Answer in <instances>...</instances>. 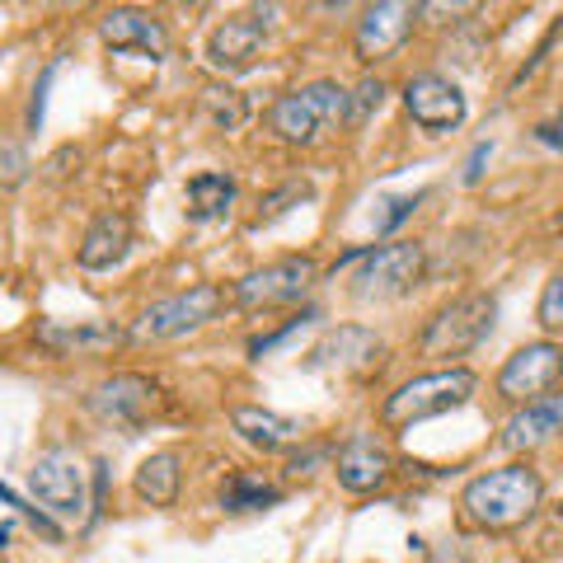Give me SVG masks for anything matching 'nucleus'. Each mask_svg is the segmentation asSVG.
Segmentation results:
<instances>
[{"label": "nucleus", "mask_w": 563, "mask_h": 563, "mask_svg": "<svg viewBox=\"0 0 563 563\" xmlns=\"http://www.w3.org/2000/svg\"><path fill=\"white\" fill-rule=\"evenodd\" d=\"M184 488V455L179 451H151L146 461L132 470V493L146 507H174Z\"/></svg>", "instance_id": "21"}, {"label": "nucleus", "mask_w": 563, "mask_h": 563, "mask_svg": "<svg viewBox=\"0 0 563 563\" xmlns=\"http://www.w3.org/2000/svg\"><path fill=\"white\" fill-rule=\"evenodd\" d=\"M132 244H136V231L128 211H99L76 244V263L85 273H109L132 254Z\"/></svg>", "instance_id": "18"}, {"label": "nucleus", "mask_w": 563, "mask_h": 563, "mask_svg": "<svg viewBox=\"0 0 563 563\" xmlns=\"http://www.w3.org/2000/svg\"><path fill=\"white\" fill-rule=\"evenodd\" d=\"M563 437V390L544 395L536 404H521V409H512V418L503 422V437L498 442L507 451H540Z\"/></svg>", "instance_id": "19"}, {"label": "nucleus", "mask_w": 563, "mask_h": 563, "mask_svg": "<svg viewBox=\"0 0 563 563\" xmlns=\"http://www.w3.org/2000/svg\"><path fill=\"white\" fill-rule=\"evenodd\" d=\"M554 225H559V235H563V207H559V221Z\"/></svg>", "instance_id": "37"}, {"label": "nucleus", "mask_w": 563, "mask_h": 563, "mask_svg": "<svg viewBox=\"0 0 563 563\" xmlns=\"http://www.w3.org/2000/svg\"><path fill=\"white\" fill-rule=\"evenodd\" d=\"M301 324H310V310H306V314H296L291 324H282L277 333H268V339H254V343H250V357H263V352H273L277 343H287V339H291V333L301 329Z\"/></svg>", "instance_id": "30"}, {"label": "nucleus", "mask_w": 563, "mask_h": 563, "mask_svg": "<svg viewBox=\"0 0 563 563\" xmlns=\"http://www.w3.org/2000/svg\"><path fill=\"white\" fill-rule=\"evenodd\" d=\"M282 503V484H273L263 470H235L221 484V507L225 512H268Z\"/></svg>", "instance_id": "23"}, {"label": "nucleus", "mask_w": 563, "mask_h": 563, "mask_svg": "<svg viewBox=\"0 0 563 563\" xmlns=\"http://www.w3.org/2000/svg\"><path fill=\"white\" fill-rule=\"evenodd\" d=\"M268 14L273 10H254V14H231L207 33V62L217 70H250L263 47H268Z\"/></svg>", "instance_id": "14"}, {"label": "nucleus", "mask_w": 563, "mask_h": 563, "mask_svg": "<svg viewBox=\"0 0 563 563\" xmlns=\"http://www.w3.org/2000/svg\"><path fill=\"white\" fill-rule=\"evenodd\" d=\"M352 128V90L339 80H310L268 103V132L282 146H320Z\"/></svg>", "instance_id": "2"}, {"label": "nucleus", "mask_w": 563, "mask_h": 563, "mask_svg": "<svg viewBox=\"0 0 563 563\" xmlns=\"http://www.w3.org/2000/svg\"><path fill=\"white\" fill-rule=\"evenodd\" d=\"M474 390H479V376H474L470 366H442V372L413 376L385 395L380 428L399 432V428H418V422H428V418H442L451 409H465Z\"/></svg>", "instance_id": "3"}, {"label": "nucleus", "mask_w": 563, "mask_h": 563, "mask_svg": "<svg viewBox=\"0 0 563 563\" xmlns=\"http://www.w3.org/2000/svg\"><path fill=\"white\" fill-rule=\"evenodd\" d=\"M493 324H498V296L493 291H461V296H451L446 306L432 310V320L418 333V352L422 357L461 366L455 357H470V352L493 333Z\"/></svg>", "instance_id": "4"}, {"label": "nucleus", "mask_w": 563, "mask_h": 563, "mask_svg": "<svg viewBox=\"0 0 563 563\" xmlns=\"http://www.w3.org/2000/svg\"><path fill=\"white\" fill-rule=\"evenodd\" d=\"M29 493L57 521H85L90 493H85V465H80V455L66 451V446L43 451L38 461L29 465Z\"/></svg>", "instance_id": "9"}, {"label": "nucleus", "mask_w": 563, "mask_h": 563, "mask_svg": "<svg viewBox=\"0 0 563 563\" xmlns=\"http://www.w3.org/2000/svg\"><path fill=\"white\" fill-rule=\"evenodd\" d=\"M544 507V479L526 461L484 470L461 488V521L479 536H512Z\"/></svg>", "instance_id": "1"}, {"label": "nucleus", "mask_w": 563, "mask_h": 563, "mask_svg": "<svg viewBox=\"0 0 563 563\" xmlns=\"http://www.w3.org/2000/svg\"><path fill=\"white\" fill-rule=\"evenodd\" d=\"M493 390H498V399L512 404V409L563 390V343L536 339V343L517 347L512 357L498 366V376H493Z\"/></svg>", "instance_id": "8"}, {"label": "nucleus", "mask_w": 563, "mask_h": 563, "mask_svg": "<svg viewBox=\"0 0 563 563\" xmlns=\"http://www.w3.org/2000/svg\"><path fill=\"white\" fill-rule=\"evenodd\" d=\"M404 109H409V118L418 122L422 132L432 136H446L465 122L470 113V99L465 90L455 85L451 76H437V70H418V76L404 80Z\"/></svg>", "instance_id": "11"}, {"label": "nucleus", "mask_w": 563, "mask_h": 563, "mask_svg": "<svg viewBox=\"0 0 563 563\" xmlns=\"http://www.w3.org/2000/svg\"><path fill=\"white\" fill-rule=\"evenodd\" d=\"M314 282H320V263L310 254H282V258L263 263V268H250L244 277L231 282V306L250 310V314L296 306V301H306V291Z\"/></svg>", "instance_id": "6"}, {"label": "nucleus", "mask_w": 563, "mask_h": 563, "mask_svg": "<svg viewBox=\"0 0 563 563\" xmlns=\"http://www.w3.org/2000/svg\"><path fill=\"white\" fill-rule=\"evenodd\" d=\"M5 503H10V512H29V507L20 503V493H14V488H5ZM33 531H43V536H47L52 544H62V531H57V526H52V521H47L43 512L33 517Z\"/></svg>", "instance_id": "32"}, {"label": "nucleus", "mask_w": 563, "mask_h": 563, "mask_svg": "<svg viewBox=\"0 0 563 563\" xmlns=\"http://www.w3.org/2000/svg\"><path fill=\"white\" fill-rule=\"evenodd\" d=\"M484 161H488V146H474V155H470V169H465V179H470V184H479V174H484L479 165H484Z\"/></svg>", "instance_id": "35"}, {"label": "nucleus", "mask_w": 563, "mask_h": 563, "mask_svg": "<svg viewBox=\"0 0 563 563\" xmlns=\"http://www.w3.org/2000/svg\"><path fill=\"white\" fill-rule=\"evenodd\" d=\"M333 455H339L333 446H310V451H296L291 461H287V474H291V479H301V474H310V465H320V461H333Z\"/></svg>", "instance_id": "29"}, {"label": "nucleus", "mask_w": 563, "mask_h": 563, "mask_svg": "<svg viewBox=\"0 0 563 563\" xmlns=\"http://www.w3.org/2000/svg\"><path fill=\"white\" fill-rule=\"evenodd\" d=\"M385 95H390V85H385L376 70H366V76L357 80V90H352V128H362L372 113H380Z\"/></svg>", "instance_id": "26"}, {"label": "nucleus", "mask_w": 563, "mask_h": 563, "mask_svg": "<svg viewBox=\"0 0 563 563\" xmlns=\"http://www.w3.org/2000/svg\"><path fill=\"white\" fill-rule=\"evenodd\" d=\"M155 404H161V385H155L151 376H141V372H118L109 380H99L95 395H90V409L103 422H118V428L146 422Z\"/></svg>", "instance_id": "16"}, {"label": "nucleus", "mask_w": 563, "mask_h": 563, "mask_svg": "<svg viewBox=\"0 0 563 563\" xmlns=\"http://www.w3.org/2000/svg\"><path fill=\"white\" fill-rule=\"evenodd\" d=\"M409 554L418 563H465V550L455 540H442V544H428V540H413L409 544Z\"/></svg>", "instance_id": "28"}, {"label": "nucleus", "mask_w": 563, "mask_h": 563, "mask_svg": "<svg viewBox=\"0 0 563 563\" xmlns=\"http://www.w3.org/2000/svg\"><path fill=\"white\" fill-rule=\"evenodd\" d=\"M422 273H428V250L418 240H390L366 250L347 282L357 301H395V296H409L418 287Z\"/></svg>", "instance_id": "7"}, {"label": "nucleus", "mask_w": 563, "mask_h": 563, "mask_svg": "<svg viewBox=\"0 0 563 563\" xmlns=\"http://www.w3.org/2000/svg\"><path fill=\"white\" fill-rule=\"evenodd\" d=\"M385 357V339L366 324H339V329H324L320 343L306 352V366L310 372H333V376H366L376 372Z\"/></svg>", "instance_id": "12"}, {"label": "nucleus", "mask_w": 563, "mask_h": 563, "mask_svg": "<svg viewBox=\"0 0 563 563\" xmlns=\"http://www.w3.org/2000/svg\"><path fill=\"white\" fill-rule=\"evenodd\" d=\"M231 428L240 432L244 446H254V451H263V455L291 451V446L306 437L296 418L277 413V409H263V404H235V409H231Z\"/></svg>", "instance_id": "20"}, {"label": "nucleus", "mask_w": 563, "mask_h": 563, "mask_svg": "<svg viewBox=\"0 0 563 563\" xmlns=\"http://www.w3.org/2000/svg\"><path fill=\"white\" fill-rule=\"evenodd\" d=\"M99 38L113 52H136V57H151V62L169 57V29L151 10H132V5L109 10L99 20Z\"/></svg>", "instance_id": "17"}, {"label": "nucleus", "mask_w": 563, "mask_h": 563, "mask_svg": "<svg viewBox=\"0 0 563 563\" xmlns=\"http://www.w3.org/2000/svg\"><path fill=\"white\" fill-rule=\"evenodd\" d=\"M418 198H422V192H413V198H390V202H385L390 211L380 217V231H395L404 217H413V211H418Z\"/></svg>", "instance_id": "31"}, {"label": "nucleus", "mask_w": 563, "mask_h": 563, "mask_svg": "<svg viewBox=\"0 0 563 563\" xmlns=\"http://www.w3.org/2000/svg\"><path fill=\"white\" fill-rule=\"evenodd\" d=\"M554 517H559V526H563V503H559V507H554Z\"/></svg>", "instance_id": "36"}, {"label": "nucleus", "mask_w": 563, "mask_h": 563, "mask_svg": "<svg viewBox=\"0 0 563 563\" xmlns=\"http://www.w3.org/2000/svg\"><path fill=\"white\" fill-rule=\"evenodd\" d=\"M33 339L52 357H103V352L132 343L128 329H118L113 320H43Z\"/></svg>", "instance_id": "15"}, {"label": "nucleus", "mask_w": 563, "mask_h": 563, "mask_svg": "<svg viewBox=\"0 0 563 563\" xmlns=\"http://www.w3.org/2000/svg\"><path fill=\"white\" fill-rule=\"evenodd\" d=\"M418 5L409 0H380V5H366L357 29H352V57L362 66H380L390 62L395 52L413 38V24H418Z\"/></svg>", "instance_id": "10"}, {"label": "nucleus", "mask_w": 563, "mask_h": 563, "mask_svg": "<svg viewBox=\"0 0 563 563\" xmlns=\"http://www.w3.org/2000/svg\"><path fill=\"white\" fill-rule=\"evenodd\" d=\"M240 198V184H235V174H225V169H202V174H192L188 188H184V217L188 221H221V217H231V207Z\"/></svg>", "instance_id": "22"}, {"label": "nucleus", "mask_w": 563, "mask_h": 563, "mask_svg": "<svg viewBox=\"0 0 563 563\" xmlns=\"http://www.w3.org/2000/svg\"><path fill=\"white\" fill-rule=\"evenodd\" d=\"M310 192H314V188H310L306 179H287L282 188H273L268 198L258 202V225H263V221H277V217H287V211H291V207H301V202L310 198Z\"/></svg>", "instance_id": "25"}, {"label": "nucleus", "mask_w": 563, "mask_h": 563, "mask_svg": "<svg viewBox=\"0 0 563 563\" xmlns=\"http://www.w3.org/2000/svg\"><path fill=\"white\" fill-rule=\"evenodd\" d=\"M536 324L544 333H559L563 329V273H554L550 282H544L540 301H536Z\"/></svg>", "instance_id": "27"}, {"label": "nucleus", "mask_w": 563, "mask_h": 563, "mask_svg": "<svg viewBox=\"0 0 563 563\" xmlns=\"http://www.w3.org/2000/svg\"><path fill=\"white\" fill-rule=\"evenodd\" d=\"M536 136L544 141V146H554V151H563V109L554 113V118H544L540 128H536Z\"/></svg>", "instance_id": "33"}, {"label": "nucleus", "mask_w": 563, "mask_h": 563, "mask_svg": "<svg viewBox=\"0 0 563 563\" xmlns=\"http://www.w3.org/2000/svg\"><path fill=\"white\" fill-rule=\"evenodd\" d=\"M198 109H202V118H207L217 132H240L244 118H250V103H244V95L235 90V85H221V80L202 85Z\"/></svg>", "instance_id": "24"}, {"label": "nucleus", "mask_w": 563, "mask_h": 563, "mask_svg": "<svg viewBox=\"0 0 563 563\" xmlns=\"http://www.w3.org/2000/svg\"><path fill=\"white\" fill-rule=\"evenodd\" d=\"M20 179H24V151L14 141H5V188H14Z\"/></svg>", "instance_id": "34"}, {"label": "nucleus", "mask_w": 563, "mask_h": 563, "mask_svg": "<svg viewBox=\"0 0 563 563\" xmlns=\"http://www.w3.org/2000/svg\"><path fill=\"white\" fill-rule=\"evenodd\" d=\"M333 474H339L343 493H357V498H366V493H376V488L390 484L395 451L385 446L376 432H352L347 442L339 446V455H333Z\"/></svg>", "instance_id": "13"}, {"label": "nucleus", "mask_w": 563, "mask_h": 563, "mask_svg": "<svg viewBox=\"0 0 563 563\" xmlns=\"http://www.w3.org/2000/svg\"><path fill=\"white\" fill-rule=\"evenodd\" d=\"M231 301V291H221L217 282H198L188 291H174V296H161L155 306H146L132 320L128 339L132 343H174V339H188V333L207 329L211 320L221 314V306Z\"/></svg>", "instance_id": "5"}]
</instances>
